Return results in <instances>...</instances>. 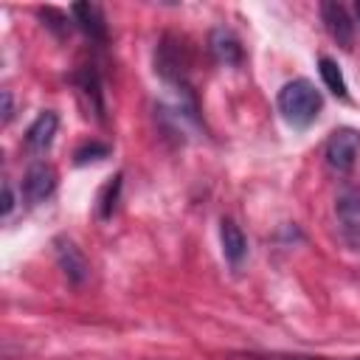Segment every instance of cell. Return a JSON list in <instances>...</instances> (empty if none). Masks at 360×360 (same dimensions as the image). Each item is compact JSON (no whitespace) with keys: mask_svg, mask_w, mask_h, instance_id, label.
<instances>
[{"mask_svg":"<svg viewBox=\"0 0 360 360\" xmlns=\"http://www.w3.org/2000/svg\"><path fill=\"white\" fill-rule=\"evenodd\" d=\"M276 107H278L281 118L290 127L304 129L318 118V112L323 107V98H321V93L315 90V84L309 79H292V82L281 84V90L276 96Z\"/></svg>","mask_w":360,"mask_h":360,"instance_id":"cell-1","label":"cell"},{"mask_svg":"<svg viewBox=\"0 0 360 360\" xmlns=\"http://www.w3.org/2000/svg\"><path fill=\"white\" fill-rule=\"evenodd\" d=\"M188 68H191V56H188V48L183 45V39L174 34H163L155 48V73L163 82L174 84L177 90H186Z\"/></svg>","mask_w":360,"mask_h":360,"instance_id":"cell-2","label":"cell"},{"mask_svg":"<svg viewBox=\"0 0 360 360\" xmlns=\"http://www.w3.org/2000/svg\"><path fill=\"white\" fill-rule=\"evenodd\" d=\"M360 152V132L352 127H340L326 141V163L335 172H349Z\"/></svg>","mask_w":360,"mask_h":360,"instance_id":"cell-3","label":"cell"},{"mask_svg":"<svg viewBox=\"0 0 360 360\" xmlns=\"http://www.w3.org/2000/svg\"><path fill=\"white\" fill-rule=\"evenodd\" d=\"M335 211H338V222H340V233L346 245L352 250H360V191L354 188L340 191Z\"/></svg>","mask_w":360,"mask_h":360,"instance_id":"cell-4","label":"cell"},{"mask_svg":"<svg viewBox=\"0 0 360 360\" xmlns=\"http://www.w3.org/2000/svg\"><path fill=\"white\" fill-rule=\"evenodd\" d=\"M53 188H56V172H53V166L51 163H42V160L31 163L28 172H25V177H22V194H25V200L31 205H39V202H45L53 194Z\"/></svg>","mask_w":360,"mask_h":360,"instance_id":"cell-5","label":"cell"},{"mask_svg":"<svg viewBox=\"0 0 360 360\" xmlns=\"http://www.w3.org/2000/svg\"><path fill=\"white\" fill-rule=\"evenodd\" d=\"M53 253H56V262H59L62 273L68 276V281L82 284V281L90 276V264H87L82 248H79L73 239H68V236H56V239H53Z\"/></svg>","mask_w":360,"mask_h":360,"instance_id":"cell-6","label":"cell"},{"mask_svg":"<svg viewBox=\"0 0 360 360\" xmlns=\"http://www.w3.org/2000/svg\"><path fill=\"white\" fill-rule=\"evenodd\" d=\"M321 20H323L329 37H332L340 48L349 51V48L354 45V22H352L346 6H340V3H335V0L321 3Z\"/></svg>","mask_w":360,"mask_h":360,"instance_id":"cell-7","label":"cell"},{"mask_svg":"<svg viewBox=\"0 0 360 360\" xmlns=\"http://www.w3.org/2000/svg\"><path fill=\"white\" fill-rule=\"evenodd\" d=\"M56 129H59V115H56L53 110H42V112L34 118V124L28 127V132H25V146H28L34 155L48 152L51 143H53Z\"/></svg>","mask_w":360,"mask_h":360,"instance_id":"cell-8","label":"cell"},{"mask_svg":"<svg viewBox=\"0 0 360 360\" xmlns=\"http://www.w3.org/2000/svg\"><path fill=\"white\" fill-rule=\"evenodd\" d=\"M70 17L73 22L96 42H107V20H104V11L101 6L96 3H73L70 6Z\"/></svg>","mask_w":360,"mask_h":360,"instance_id":"cell-9","label":"cell"},{"mask_svg":"<svg viewBox=\"0 0 360 360\" xmlns=\"http://www.w3.org/2000/svg\"><path fill=\"white\" fill-rule=\"evenodd\" d=\"M208 51L219 65H239L242 62V42L231 28H214L208 34Z\"/></svg>","mask_w":360,"mask_h":360,"instance_id":"cell-10","label":"cell"},{"mask_svg":"<svg viewBox=\"0 0 360 360\" xmlns=\"http://www.w3.org/2000/svg\"><path fill=\"white\" fill-rule=\"evenodd\" d=\"M219 239H222V256L233 267H239L242 259H245V253H248V239H245L242 228L233 219H222L219 222Z\"/></svg>","mask_w":360,"mask_h":360,"instance_id":"cell-11","label":"cell"},{"mask_svg":"<svg viewBox=\"0 0 360 360\" xmlns=\"http://www.w3.org/2000/svg\"><path fill=\"white\" fill-rule=\"evenodd\" d=\"M73 84L84 93V98L90 101V107L96 110L98 118H104V96H101V79L96 73V68H82L79 73H73Z\"/></svg>","mask_w":360,"mask_h":360,"instance_id":"cell-12","label":"cell"},{"mask_svg":"<svg viewBox=\"0 0 360 360\" xmlns=\"http://www.w3.org/2000/svg\"><path fill=\"white\" fill-rule=\"evenodd\" d=\"M318 70H321L323 84H326V87H329L335 96H340V98H346V96H349L346 79H343V73H340V68H338V62H335V59L321 56V59H318Z\"/></svg>","mask_w":360,"mask_h":360,"instance_id":"cell-13","label":"cell"},{"mask_svg":"<svg viewBox=\"0 0 360 360\" xmlns=\"http://www.w3.org/2000/svg\"><path fill=\"white\" fill-rule=\"evenodd\" d=\"M118 191H121V174L110 177L98 194V217L101 219H110L112 211H115V200H118Z\"/></svg>","mask_w":360,"mask_h":360,"instance_id":"cell-14","label":"cell"},{"mask_svg":"<svg viewBox=\"0 0 360 360\" xmlns=\"http://www.w3.org/2000/svg\"><path fill=\"white\" fill-rule=\"evenodd\" d=\"M107 155H110V146H107V143L90 141V143H84V146H79V149L73 152V163H76V166H84V163L101 160V158H107Z\"/></svg>","mask_w":360,"mask_h":360,"instance_id":"cell-15","label":"cell"},{"mask_svg":"<svg viewBox=\"0 0 360 360\" xmlns=\"http://www.w3.org/2000/svg\"><path fill=\"white\" fill-rule=\"evenodd\" d=\"M39 17L45 20V25L51 28V31H56L59 37H65L68 34V28H70V22L65 20V14L62 11H56V8H42L39 11Z\"/></svg>","mask_w":360,"mask_h":360,"instance_id":"cell-16","label":"cell"},{"mask_svg":"<svg viewBox=\"0 0 360 360\" xmlns=\"http://www.w3.org/2000/svg\"><path fill=\"white\" fill-rule=\"evenodd\" d=\"M14 205H17V197H14V186H11V180H3V205H0V214H3V219H8V217H11Z\"/></svg>","mask_w":360,"mask_h":360,"instance_id":"cell-17","label":"cell"},{"mask_svg":"<svg viewBox=\"0 0 360 360\" xmlns=\"http://www.w3.org/2000/svg\"><path fill=\"white\" fill-rule=\"evenodd\" d=\"M0 121L3 124H8L11 121V115H14V98H11V90H3L0 93Z\"/></svg>","mask_w":360,"mask_h":360,"instance_id":"cell-18","label":"cell"},{"mask_svg":"<svg viewBox=\"0 0 360 360\" xmlns=\"http://www.w3.org/2000/svg\"><path fill=\"white\" fill-rule=\"evenodd\" d=\"M354 11H357V17H360V3H354Z\"/></svg>","mask_w":360,"mask_h":360,"instance_id":"cell-19","label":"cell"}]
</instances>
